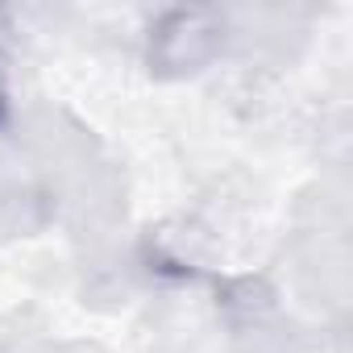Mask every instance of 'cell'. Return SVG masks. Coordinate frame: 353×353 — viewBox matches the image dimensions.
<instances>
[{
    "label": "cell",
    "instance_id": "cell-1",
    "mask_svg": "<svg viewBox=\"0 0 353 353\" xmlns=\"http://www.w3.org/2000/svg\"><path fill=\"white\" fill-rule=\"evenodd\" d=\"M225 17L216 9H170L150 30V71L158 79H188L225 50Z\"/></svg>",
    "mask_w": 353,
    "mask_h": 353
},
{
    "label": "cell",
    "instance_id": "cell-2",
    "mask_svg": "<svg viewBox=\"0 0 353 353\" xmlns=\"http://www.w3.org/2000/svg\"><path fill=\"white\" fill-rule=\"evenodd\" d=\"M13 117V83H9V59L0 50V125Z\"/></svg>",
    "mask_w": 353,
    "mask_h": 353
}]
</instances>
